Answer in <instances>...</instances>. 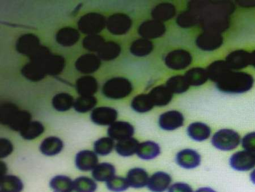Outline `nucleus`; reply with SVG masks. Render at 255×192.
<instances>
[{
    "instance_id": "48",
    "label": "nucleus",
    "mask_w": 255,
    "mask_h": 192,
    "mask_svg": "<svg viewBox=\"0 0 255 192\" xmlns=\"http://www.w3.org/2000/svg\"><path fill=\"white\" fill-rule=\"evenodd\" d=\"M115 146L114 140L110 137H104L94 143V148L97 154L106 156L112 152Z\"/></svg>"
},
{
    "instance_id": "57",
    "label": "nucleus",
    "mask_w": 255,
    "mask_h": 192,
    "mask_svg": "<svg viewBox=\"0 0 255 192\" xmlns=\"http://www.w3.org/2000/svg\"><path fill=\"white\" fill-rule=\"evenodd\" d=\"M253 154L255 155V153Z\"/></svg>"
},
{
    "instance_id": "36",
    "label": "nucleus",
    "mask_w": 255,
    "mask_h": 192,
    "mask_svg": "<svg viewBox=\"0 0 255 192\" xmlns=\"http://www.w3.org/2000/svg\"><path fill=\"white\" fill-rule=\"evenodd\" d=\"M188 83L192 86H200L207 82L209 79L207 70L202 68H193L185 75Z\"/></svg>"
},
{
    "instance_id": "21",
    "label": "nucleus",
    "mask_w": 255,
    "mask_h": 192,
    "mask_svg": "<svg viewBox=\"0 0 255 192\" xmlns=\"http://www.w3.org/2000/svg\"><path fill=\"white\" fill-rule=\"evenodd\" d=\"M126 179L129 187L139 189L147 185L149 178V175L145 170L141 168H134L128 171Z\"/></svg>"
},
{
    "instance_id": "27",
    "label": "nucleus",
    "mask_w": 255,
    "mask_h": 192,
    "mask_svg": "<svg viewBox=\"0 0 255 192\" xmlns=\"http://www.w3.org/2000/svg\"><path fill=\"white\" fill-rule=\"evenodd\" d=\"M175 14V7L170 3H160L151 11L152 17L155 20L162 22L173 18Z\"/></svg>"
},
{
    "instance_id": "4",
    "label": "nucleus",
    "mask_w": 255,
    "mask_h": 192,
    "mask_svg": "<svg viewBox=\"0 0 255 192\" xmlns=\"http://www.w3.org/2000/svg\"><path fill=\"white\" fill-rule=\"evenodd\" d=\"M241 142L240 134L231 129H222L214 135L212 145L222 151H231L239 146Z\"/></svg>"
},
{
    "instance_id": "12",
    "label": "nucleus",
    "mask_w": 255,
    "mask_h": 192,
    "mask_svg": "<svg viewBox=\"0 0 255 192\" xmlns=\"http://www.w3.org/2000/svg\"><path fill=\"white\" fill-rule=\"evenodd\" d=\"M184 120L182 113L176 110H171L159 117V125L164 130L172 131L182 127Z\"/></svg>"
},
{
    "instance_id": "16",
    "label": "nucleus",
    "mask_w": 255,
    "mask_h": 192,
    "mask_svg": "<svg viewBox=\"0 0 255 192\" xmlns=\"http://www.w3.org/2000/svg\"><path fill=\"white\" fill-rule=\"evenodd\" d=\"M101 64V59L98 56L93 54H86L77 60L75 67L78 71L84 74H90L96 72Z\"/></svg>"
},
{
    "instance_id": "7",
    "label": "nucleus",
    "mask_w": 255,
    "mask_h": 192,
    "mask_svg": "<svg viewBox=\"0 0 255 192\" xmlns=\"http://www.w3.org/2000/svg\"><path fill=\"white\" fill-rule=\"evenodd\" d=\"M131 24L132 22L128 15L117 13L110 16L107 20L106 26L111 33L120 35L128 32Z\"/></svg>"
},
{
    "instance_id": "37",
    "label": "nucleus",
    "mask_w": 255,
    "mask_h": 192,
    "mask_svg": "<svg viewBox=\"0 0 255 192\" xmlns=\"http://www.w3.org/2000/svg\"><path fill=\"white\" fill-rule=\"evenodd\" d=\"M49 186L54 192H71L74 190L72 179L63 175L53 178Z\"/></svg>"
},
{
    "instance_id": "15",
    "label": "nucleus",
    "mask_w": 255,
    "mask_h": 192,
    "mask_svg": "<svg viewBox=\"0 0 255 192\" xmlns=\"http://www.w3.org/2000/svg\"><path fill=\"white\" fill-rule=\"evenodd\" d=\"M40 46V40L38 36L31 33L20 36L15 45L16 50L19 54L28 56Z\"/></svg>"
},
{
    "instance_id": "23",
    "label": "nucleus",
    "mask_w": 255,
    "mask_h": 192,
    "mask_svg": "<svg viewBox=\"0 0 255 192\" xmlns=\"http://www.w3.org/2000/svg\"><path fill=\"white\" fill-rule=\"evenodd\" d=\"M172 94L166 86L159 85L152 89L148 95L154 106L163 107L170 103Z\"/></svg>"
},
{
    "instance_id": "44",
    "label": "nucleus",
    "mask_w": 255,
    "mask_h": 192,
    "mask_svg": "<svg viewBox=\"0 0 255 192\" xmlns=\"http://www.w3.org/2000/svg\"><path fill=\"white\" fill-rule=\"evenodd\" d=\"M97 104V99L93 96H81L76 100L73 107L77 112L85 113L95 107Z\"/></svg>"
},
{
    "instance_id": "45",
    "label": "nucleus",
    "mask_w": 255,
    "mask_h": 192,
    "mask_svg": "<svg viewBox=\"0 0 255 192\" xmlns=\"http://www.w3.org/2000/svg\"><path fill=\"white\" fill-rule=\"evenodd\" d=\"M74 190L77 192H95L97 189V183L88 177L77 178L73 182Z\"/></svg>"
},
{
    "instance_id": "54",
    "label": "nucleus",
    "mask_w": 255,
    "mask_h": 192,
    "mask_svg": "<svg viewBox=\"0 0 255 192\" xmlns=\"http://www.w3.org/2000/svg\"><path fill=\"white\" fill-rule=\"evenodd\" d=\"M195 192H217L215 190L211 189L209 187L200 188V189L197 190Z\"/></svg>"
},
{
    "instance_id": "26",
    "label": "nucleus",
    "mask_w": 255,
    "mask_h": 192,
    "mask_svg": "<svg viewBox=\"0 0 255 192\" xmlns=\"http://www.w3.org/2000/svg\"><path fill=\"white\" fill-rule=\"evenodd\" d=\"M65 67V59L61 55H51L43 65L47 75L56 76L60 74Z\"/></svg>"
},
{
    "instance_id": "22",
    "label": "nucleus",
    "mask_w": 255,
    "mask_h": 192,
    "mask_svg": "<svg viewBox=\"0 0 255 192\" xmlns=\"http://www.w3.org/2000/svg\"><path fill=\"white\" fill-rule=\"evenodd\" d=\"M80 35L75 28L67 27L61 28L56 35V40L61 46L71 47L79 41Z\"/></svg>"
},
{
    "instance_id": "28",
    "label": "nucleus",
    "mask_w": 255,
    "mask_h": 192,
    "mask_svg": "<svg viewBox=\"0 0 255 192\" xmlns=\"http://www.w3.org/2000/svg\"><path fill=\"white\" fill-rule=\"evenodd\" d=\"M63 148V142L56 137H48L42 142L40 146L41 152L47 156H54L59 154Z\"/></svg>"
},
{
    "instance_id": "43",
    "label": "nucleus",
    "mask_w": 255,
    "mask_h": 192,
    "mask_svg": "<svg viewBox=\"0 0 255 192\" xmlns=\"http://www.w3.org/2000/svg\"><path fill=\"white\" fill-rule=\"evenodd\" d=\"M185 76H175L167 81L166 87L172 93L180 94L186 92L190 87Z\"/></svg>"
},
{
    "instance_id": "17",
    "label": "nucleus",
    "mask_w": 255,
    "mask_h": 192,
    "mask_svg": "<svg viewBox=\"0 0 255 192\" xmlns=\"http://www.w3.org/2000/svg\"><path fill=\"white\" fill-rule=\"evenodd\" d=\"M225 62L230 69L238 70L251 64V54L244 50H237L230 53Z\"/></svg>"
},
{
    "instance_id": "30",
    "label": "nucleus",
    "mask_w": 255,
    "mask_h": 192,
    "mask_svg": "<svg viewBox=\"0 0 255 192\" xmlns=\"http://www.w3.org/2000/svg\"><path fill=\"white\" fill-rule=\"evenodd\" d=\"M115 174V167L108 163H103L98 165L92 173L93 178L100 182L109 181L114 177Z\"/></svg>"
},
{
    "instance_id": "46",
    "label": "nucleus",
    "mask_w": 255,
    "mask_h": 192,
    "mask_svg": "<svg viewBox=\"0 0 255 192\" xmlns=\"http://www.w3.org/2000/svg\"><path fill=\"white\" fill-rule=\"evenodd\" d=\"M17 106L14 104L7 103L1 106L0 111V121L3 125H8L15 116L16 113L19 111Z\"/></svg>"
},
{
    "instance_id": "14",
    "label": "nucleus",
    "mask_w": 255,
    "mask_h": 192,
    "mask_svg": "<svg viewBox=\"0 0 255 192\" xmlns=\"http://www.w3.org/2000/svg\"><path fill=\"white\" fill-rule=\"evenodd\" d=\"M134 129L133 126L128 122H115L110 126L108 129L109 136L114 140L121 141L131 138L133 136Z\"/></svg>"
},
{
    "instance_id": "52",
    "label": "nucleus",
    "mask_w": 255,
    "mask_h": 192,
    "mask_svg": "<svg viewBox=\"0 0 255 192\" xmlns=\"http://www.w3.org/2000/svg\"><path fill=\"white\" fill-rule=\"evenodd\" d=\"M168 192H193L192 187L188 184L176 183L170 186Z\"/></svg>"
},
{
    "instance_id": "38",
    "label": "nucleus",
    "mask_w": 255,
    "mask_h": 192,
    "mask_svg": "<svg viewBox=\"0 0 255 192\" xmlns=\"http://www.w3.org/2000/svg\"><path fill=\"white\" fill-rule=\"evenodd\" d=\"M153 49V44L150 40L141 38L131 44L130 50L131 54L135 56L143 57L150 54Z\"/></svg>"
},
{
    "instance_id": "47",
    "label": "nucleus",
    "mask_w": 255,
    "mask_h": 192,
    "mask_svg": "<svg viewBox=\"0 0 255 192\" xmlns=\"http://www.w3.org/2000/svg\"><path fill=\"white\" fill-rule=\"evenodd\" d=\"M105 43V39L99 35H90L84 39L82 46L89 51L98 52Z\"/></svg>"
},
{
    "instance_id": "20",
    "label": "nucleus",
    "mask_w": 255,
    "mask_h": 192,
    "mask_svg": "<svg viewBox=\"0 0 255 192\" xmlns=\"http://www.w3.org/2000/svg\"><path fill=\"white\" fill-rule=\"evenodd\" d=\"M76 87L81 96H91L97 92L98 84L94 77L85 76L77 80Z\"/></svg>"
},
{
    "instance_id": "49",
    "label": "nucleus",
    "mask_w": 255,
    "mask_h": 192,
    "mask_svg": "<svg viewBox=\"0 0 255 192\" xmlns=\"http://www.w3.org/2000/svg\"><path fill=\"white\" fill-rule=\"evenodd\" d=\"M106 186L109 190L114 192H124L129 187L126 179L117 176L107 182Z\"/></svg>"
},
{
    "instance_id": "29",
    "label": "nucleus",
    "mask_w": 255,
    "mask_h": 192,
    "mask_svg": "<svg viewBox=\"0 0 255 192\" xmlns=\"http://www.w3.org/2000/svg\"><path fill=\"white\" fill-rule=\"evenodd\" d=\"M160 153V148L157 143L146 141L139 145L137 155L143 160H151L157 157Z\"/></svg>"
},
{
    "instance_id": "56",
    "label": "nucleus",
    "mask_w": 255,
    "mask_h": 192,
    "mask_svg": "<svg viewBox=\"0 0 255 192\" xmlns=\"http://www.w3.org/2000/svg\"><path fill=\"white\" fill-rule=\"evenodd\" d=\"M250 179L251 181L255 185V169L250 174Z\"/></svg>"
},
{
    "instance_id": "34",
    "label": "nucleus",
    "mask_w": 255,
    "mask_h": 192,
    "mask_svg": "<svg viewBox=\"0 0 255 192\" xmlns=\"http://www.w3.org/2000/svg\"><path fill=\"white\" fill-rule=\"evenodd\" d=\"M121 52L120 45L114 42H105L98 52L99 58L104 61H111L118 58Z\"/></svg>"
},
{
    "instance_id": "35",
    "label": "nucleus",
    "mask_w": 255,
    "mask_h": 192,
    "mask_svg": "<svg viewBox=\"0 0 255 192\" xmlns=\"http://www.w3.org/2000/svg\"><path fill=\"white\" fill-rule=\"evenodd\" d=\"M75 103L73 97L67 93H60L53 97L52 104L57 111L66 112L71 109Z\"/></svg>"
},
{
    "instance_id": "19",
    "label": "nucleus",
    "mask_w": 255,
    "mask_h": 192,
    "mask_svg": "<svg viewBox=\"0 0 255 192\" xmlns=\"http://www.w3.org/2000/svg\"><path fill=\"white\" fill-rule=\"evenodd\" d=\"M98 158L93 151L84 150L76 155V165L78 169L82 171L94 170L98 165Z\"/></svg>"
},
{
    "instance_id": "41",
    "label": "nucleus",
    "mask_w": 255,
    "mask_h": 192,
    "mask_svg": "<svg viewBox=\"0 0 255 192\" xmlns=\"http://www.w3.org/2000/svg\"><path fill=\"white\" fill-rule=\"evenodd\" d=\"M44 128L38 121H31L25 128L20 131V134L26 140H33L44 132Z\"/></svg>"
},
{
    "instance_id": "9",
    "label": "nucleus",
    "mask_w": 255,
    "mask_h": 192,
    "mask_svg": "<svg viewBox=\"0 0 255 192\" xmlns=\"http://www.w3.org/2000/svg\"><path fill=\"white\" fill-rule=\"evenodd\" d=\"M232 168L238 171H248L255 167V157L248 151H241L234 154L230 159Z\"/></svg>"
},
{
    "instance_id": "3",
    "label": "nucleus",
    "mask_w": 255,
    "mask_h": 192,
    "mask_svg": "<svg viewBox=\"0 0 255 192\" xmlns=\"http://www.w3.org/2000/svg\"><path fill=\"white\" fill-rule=\"evenodd\" d=\"M133 87L129 80L124 77H114L103 86L102 92L108 99L119 100L129 96Z\"/></svg>"
},
{
    "instance_id": "50",
    "label": "nucleus",
    "mask_w": 255,
    "mask_h": 192,
    "mask_svg": "<svg viewBox=\"0 0 255 192\" xmlns=\"http://www.w3.org/2000/svg\"><path fill=\"white\" fill-rule=\"evenodd\" d=\"M51 55L48 47L40 46L28 57L30 62L43 65Z\"/></svg>"
},
{
    "instance_id": "10",
    "label": "nucleus",
    "mask_w": 255,
    "mask_h": 192,
    "mask_svg": "<svg viewBox=\"0 0 255 192\" xmlns=\"http://www.w3.org/2000/svg\"><path fill=\"white\" fill-rule=\"evenodd\" d=\"M166 32V26L163 22L157 20H148L139 26L138 33L145 39L158 38Z\"/></svg>"
},
{
    "instance_id": "5",
    "label": "nucleus",
    "mask_w": 255,
    "mask_h": 192,
    "mask_svg": "<svg viewBox=\"0 0 255 192\" xmlns=\"http://www.w3.org/2000/svg\"><path fill=\"white\" fill-rule=\"evenodd\" d=\"M107 21L104 15L97 13H90L81 17L78 27L85 34L96 35L104 29Z\"/></svg>"
},
{
    "instance_id": "42",
    "label": "nucleus",
    "mask_w": 255,
    "mask_h": 192,
    "mask_svg": "<svg viewBox=\"0 0 255 192\" xmlns=\"http://www.w3.org/2000/svg\"><path fill=\"white\" fill-rule=\"evenodd\" d=\"M31 116L26 110H19L10 122L9 127L16 132H20L31 122Z\"/></svg>"
},
{
    "instance_id": "33",
    "label": "nucleus",
    "mask_w": 255,
    "mask_h": 192,
    "mask_svg": "<svg viewBox=\"0 0 255 192\" xmlns=\"http://www.w3.org/2000/svg\"><path fill=\"white\" fill-rule=\"evenodd\" d=\"M1 192H20L23 190V184L19 178L14 175H5L0 181Z\"/></svg>"
},
{
    "instance_id": "24",
    "label": "nucleus",
    "mask_w": 255,
    "mask_h": 192,
    "mask_svg": "<svg viewBox=\"0 0 255 192\" xmlns=\"http://www.w3.org/2000/svg\"><path fill=\"white\" fill-rule=\"evenodd\" d=\"M22 75L32 82L43 80L46 76L43 65L30 62L24 65L21 70Z\"/></svg>"
},
{
    "instance_id": "51",
    "label": "nucleus",
    "mask_w": 255,
    "mask_h": 192,
    "mask_svg": "<svg viewBox=\"0 0 255 192\" xmlns=\"http://www.w3.org/2000/svg\"><path fill=\"white\" fill-rule=\"evenodd\" d=\"M13 150V146L11 142L5 138L0 140V158H4L9 156Z\"/></svg>"
},
{
    "instance_id": "32",
    "label": "nucleus",
    "mask_w": 255,
    "mask_h": 192,
    "mask_svg": "<svg viewBox=\"0 0 255 192\" xmlns=\"http://www.w3.org/2000/svg\"><path fill=\"white\" fill-rule=\"evenodd\" d=\"M230 71L231 69L223 60H217L213 62L209 65L207 70L209 79L216 83Z\"/></svg>"
},
{
    "instance_id": "55",
    "label": "nucleus",
    "mask_w": 255,
    "mask_h": 192,
    "mask_svg": "<svg viewBox=\"0 0 255 192\" xmlns=\"http://www.w3.org/2000/svg\"><path fill=\"white\" fill-rule=\"evenodd\" d=\"M251 64L255 68V51L251 54Z\"/></svg>"
},
{
    "instance_id": "31",
    "label": "nucleus",
    "mask_w": 255,
    "mask_h": 192,
    "mask_svg": "<svg viewBox=\"0 0 255 192\" xmlns=\"http://www.w3.org/2000/svg\"><path fill=\"white\" fill-rule=\"evenodd\" d=\"M139 145L137 140L133 138H130L118 141L115 146V149L119 155L122 157H128L137 153Z\"/></svg>"
},
{
    "instance_id": "13",
    "label": "nucleus",
    "mask_w": 255,
    "mask_h": 192,
    "mask_svg": "<svg viewBox=\"0 0 255 192\" xmlns=\"http://www.w3.org/2000/svg\"><path fill=\"white\" fill-rule=\"evenodd\" d=\"M176 162L182 168L187 170L194 169L201 163L200 155L192 149H184L176 155Z\"/></svg>"
},
{
    "instance_id": "2",
    "label": "nucleus",
    "mask_w": 255,
    "mask_h": 192,
    "mask_svg": "<svg viewBox=\"0 0 255 192\" xmlns=\"http://www.w3.org/2000/svg\"><path fill=\"white\" fill-rule=\"evenodd\" d=\"M231 6L224 5L209 6L205 15L201 16L205 30L218 32L224 31L228 27L229 14Z\"/></svg>"
},
{
    "instance_id": "11",
    "label": "nucleus",
    "mask_w": 255,
    "mask_h": 192,
    "mask_svg": "<svg viewBox=\"0 0 255 192\" xmlns=\"http://www.w3.org/2000/svg\"><path fill=\"white\" fill-rule=\"evenodd\" d=\"M91 120L98 125H112L118 118L116 110L110 107H99L94 110L91 114Z\"/></svg>"
},
{
    "instance_id": "53",
    "label": "nucleus",
    "mask_w": 255,
    "mask_h": 192,
    "mask_svg": "<svg viewBox=\"0 0 255 192\" xmlns=\"http://www.w3.org/2000/svg\"><path fill=\"white\" fill-rule=\"evenodd\" d=\"M7 172V167L5 163L3 162H0V174H1V177L6 175Z\"/></svg>"
},
{
    "instance_id": "40",
    "label": "nucleus",
    "mask_w": 255,
    "mask_h": 192,
    "mask_svg": "<svg viewBox=\"0 0 255 192\" xmlns=\"http://www.w3.org/2000/svg\"><path fill=\"white\" fill-rule=\"evenodd\" d=\"M154 106L149 95L145 94L135 96L131 104V107L134 111L140 113L150 111Z\"/></svg>"
},
{
    "instance_id": "25",
    "label": "nucleus",
    "mask_w": 255,
    "mask_h": 192,
    "mask_svg": "<svg viewBox=\"0 0 255 192\" xmlns=\"http://www.w3.org/2000/svg\"><path fill=\"white\" fill-rule=\"evenodd\" d=\"M187 133L192 140L202 142L208 140L211 136V130L206 124L195 122L188 126Z\"/></svg>"
},
{
    "instance_id": "18",
    "label": "nucleus",
    "mask_w": 255,
    "mask_h": 192,
    "mask_svg": "<svg viewBox=\"0 0 255 192\" xmlns=\"http://www.w3.org/2000/svg\"><path fill=\"white\" fill-rule=\"evenodd\" d=\"M171 182L170 175L164 172H157L149 178L147 186L152 192H164L168 189Z\"/></svg>"
},
{
    "instance_id": "39",
    "label": "nucleus",
    "mask_w": 255,
    "mask_h": 192,
    "mask_svg": "<svg viewBox=\"0 0 255 192\" xmlns=\"http://www.w3.org/2000/svg\"><path fill=\"white\" fill-rule=\"evenodd\" d=\"M193 10L184 11L179 14L176 19L178 25L183 28H190L195 26L199 22L200 15L194 8L191 6Z\"/></svg>"
},
{
    "instance_id": "1",
    "label": "nucleus",
    "mask_w": 255,
    "mask_h": 192,
    "mask_svg": "<svg viewBox=\"0 0 255 192\" xmlns=\"http://www.w3.org/2000/svg\"><path fill=\"white\" fill-rule=\"evenodd\" d=\"M254 78L249 73L230 71L218 81L220 91L228 93H242L250 91L254 85Z\"/></svg>"
},
{
    "instance_id": "8",
    "label": "nucleus",
    "mask_w": 255,
    "mask_h": 192,
    "mask_svg": "<svg viewBox=\"0 0 255 192\" xmlns=\"http://www.w3.org/2000/svg\"><path fill=\"white\" fill-rule=\"evenodd\" d=\"M223 43V37L220 32L205 30L196 40V44L201 50L212 51L220 47Z\"/></svg>"
},
{
    "instance_id": "6",
    "label": "nucleus",
    "mask_w": 255,
    "mask_h": 192,
    "mask_svg": "<svg viewBox=\"0 0 255 192\" xmlns=\"http://www.w3.org/2000/svg\"><path fill=\"white\" fill-rule=\"evenodd\" d=\"M164 62L167 66L174 70L186 68L192 62L190 53L184 50L172 51L166 55Z\"/></svg>"
}]
</instances>
